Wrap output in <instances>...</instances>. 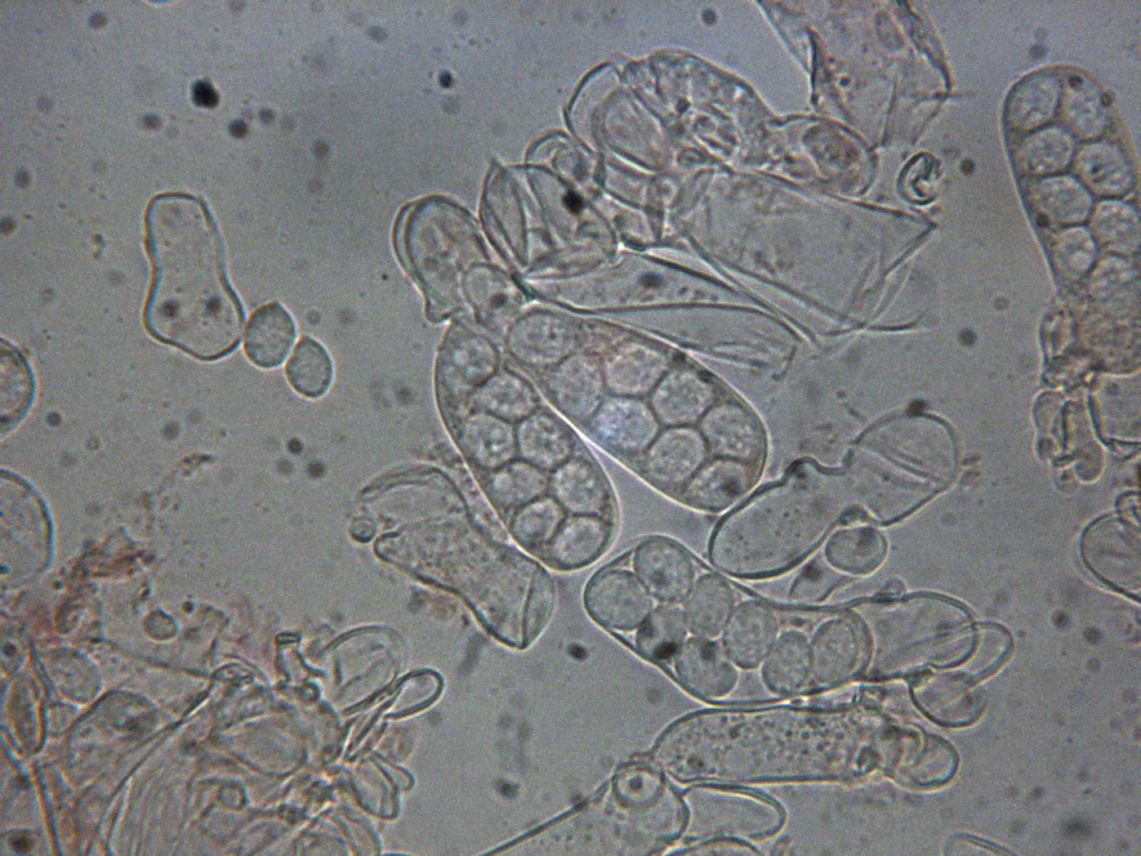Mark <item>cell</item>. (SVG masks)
<instances>
[{
    "instance_id": "5bb4252c",
    "label": "cell",
    "mask_w": 1141,
    "mask_h": 856,
    "mask_svg": "<svg viewBox=\"0 0 1141 856\" xmlns=\"http://www.w3.org/2000/svg\"><path fill=\"white\" fill-rule=\"evenodd\" d=\"M862 652L864 640L857 624L845 617L825 622L810 644L811 671L817 683L831 685L849 678Z\"/></svg>"
},
{
    "instance_id": "60d3db41",
    "label": "cell",
    "mask_w": 1141,
    "mask_h": 856,
    "mask_svg": "<svg viewBox=\"0 0 1141 856\" xmlns=\"http://www.w3.org/2000/svg\"><path fill=\"white\" fill-rule=\"evenodd\" d=\"M934 164L927 158L915 160L904 177V187L915 189V195L926 197L934 187Z\"/></svg>"
},
{
    "instance_id": "d590c367",
    "label": "cell",
    "mask_w": 1141,
    "mask_h": 856,
    "mask_svg": "<svg viewBox=\"0 0 1141 856\" xmlns=\"http://www.w3.org/2000/svg\"><path fill=\"white\" fill-rule=\"evenodd\" d=\"M565 519V509L552 496H542L516 509L510 521L514 538L527 548L546 547Z\"/></svg>"
},
{
    "instance_id": "ba28073f",
    "label": "cell",
    "mask_w": 1141,
    "mask_h": 856,
    "mask_svg": "<svg viewBox=\"0 0 1141 856\" xmlns=\"http://www.w3.org/2000/svg\"><path fill=\"white\" fill-rule=\"evenodd\" d=\"M594 439L622 455L643 454L660 434V421L640 398L611 396L589 419Z\"/></svg>"
},
{
    "instance_id": "e575fe53",
    "label": "cell",
    "mask_w": 1141,
    "mask_h": 856,
    "mask_svg": "<svg viewBox=\"0 0 1141 856\" xmlns=\"http://www.w3.org/2000/svg\"><path fill=\"white\" fill-rule=\"evenodd\" d=\"M462 292L477 313L487 322L509 319L518 305L517 289L490 270L471 269Z\"/></svg>"
},
{
    "instance_id": "3957f363",
    "label": "cell",
    "mask_w": 1141,
    "mask_h": 856,
    "mask_svg": "<svg viewBox=\"0 0 1141 856\" xmlns=\"http://www.w3.org/2000/svg\"><path fill=\"white\" fill-rule=\"evenodd\" d=\"M683 820L682 804L661 775L650 766L633 763L621 769L603 794L546 830L568 835L558 847L577 848L578 854L582 848H586L584 854L591 848L594 854L605 848L607 854L611 839L613 854L616 848L620 854H648L674 838Z\"/></svg>"
},
{
    "instance_id": "6da1fadb",
    "label": "cell",
    "mask_w": 1141,
    "mask_h": 856,
    "mask_svg": "<svg viewBox=\"0 0 1141 856\" xmlns=\"http://www.w3.org/2000/svg\"><path fill=\"white\" fill-rule=\"evenodd\" d=\"M146 227L153 268L147 331L199 360L227 356L238 344L243 311L209 214L195 201L163 198L149 207Z\"/></svg>"
},
{
    "instance_id": "9c48e42d",
    "label": "cell",
    "mask_w": 1141,
    "mask_h": 856,
    "mask_svg": "<svg viewBox=\"0 0 1141 856\" xmlns=\"http://www.w3.org/2000/svg\"><path fill=\"white\" fill-rule=\"evenodd\" d=\"M633 567L647 592L666 603L684 600L693 586L694 566L690 555L665 538L641 543L633 555Z\"/></svg>"
},
{
    "instance_id": "2e32d148",
    "label": "cell",
    "mask_w": 1141,
    "mask_h": 856,
    "mask_svg": "<svg viewBox=\"0 0 1141 856\" xmlns=\"http://www.w3.org/2000/svg\"><path fill=\"white\" fill-rule=\"evenodd\" d=\"M675 673L692 693L716 698L728 693L737 673L721 648L704 638L691 639L676 652Z\"/></svg>"
},
{
    "instance_id": "5b68a950",
    "label": "cell",
    "mask_w": 1141,
    "mask_h": 856,
    "mask_svg": "<svg viewBox=\"0 0 1141 856\" xmlns=\"http://www.w3.org/2000/svg\"><path fill=\"white\" fill-rule=\"evenodd\" d=\"M1086 566L1111 586L1139 595L1141 586L1139 525L1106 516L1088 527L1082 538Z\"/></svg>"
},
{
    "instance_id": "83f0119b",
    "label": "cell",
    "mask_w": 1141,
    "mask_h": 856,
    "mask_svg": "<svg viewBox=\"0 0 1141 856\" xmlns=\"http://www.w3.org/2000/svg\"><path fill=\"white\" fill-rule=\"evenodd\" d=\"M1027 197L1043 221L1073 223L1084 220L1092 207L1091 193L1075 177L1052 175L1034 178Z\"/></svg>"
},
{
    "instance_id": "4fadbf2b",
    "label": "cell",
    "mask_w": 1141,
    "mask_h": 856,
    "mask_svg": "<svg viewBox=\"0 0 1141 856\" xmlns=\"http://www.w3.org/2000/svg\"><path fill=\"white\" fill-rule=\"evenodd\" d=\"M705 442L720 458L754 466L763 454V435L744 408L726 403L710 410L702 420Z\"/></svg>"
},
{
    "instance_id": "ffe728a7",
    "label": "cell",
    "mask_w": 1141,
    "mask_h": 856,
    "mask_svg": "<svg viewBox=\"0 0 1141 856\" xmlns=\"http://www.w3.org/2000/svg\"><path fill=\"white\" fill-rule=\"evenodd\" d=\"M711 391L696 374L686 370L666 372L651 392L650 407L669 427L696 421L711 402Z\"/></svg>"
},
{
    "instance_id": "d4e9b609",
    "label": "cell",
    "mask_w": 1141,
    "mask_h": 856,
    "mask_svg": "<svg viewBox=\"0 0 1141 856\" xmlns=\"http://www.w3.org/2000/svg\"><path fill=\"white\" fill-rule=\"evenodd\" d=\"M1074 136L1061 126L1049 125L1026 134L1014 150L1018 173L1033 178L1057 175L1074 159Z\"/></svg>"
},
{
    "instance_id": "9a60e30c",
    "label": "cell",
    "mask_w": 1141,
    "mask_h": 856,
    "mask_svg": "<svg viewBox=\"0 0 1141 856\" xmlns=\"http://www.w3.org/2000/svg\"><path fill=\"white\" fill-rule=\"evenodd\" d=\"M752 465L719 458L703 464L681 488L682 499L690 506L720 512L740 499L754 484Z\"/></svg>"
},
{
    "instance_id": "d6986e66",
    "label": "cell",
    "mask_w": 1141,
    "mask_h": 856,
    "mask_svg": "<svg viewBox=\"0 0 1141 856\" xmlns=\"http://www.w3.org/2000/svg\"><path fill=\"white\" fill-rule=\"evenodd\" d=\"M777 631L773 611L758 601H748L731 614L725 625V651L739 665L755 667L771 650Z\"/></svg>"
},
{
    "instance_id": "cb8c5ba5",
    "label": "cell",
    "mask_w": 1141,
    "mask_h": 856,
    "mask_svg": "<svg viewBox=\"0 0 1141 856\" xmlns=\"http://www.w3.org/2000/svg\"><path fill=\"white\" fill-rule=\"evenodd\" d=\"M516 440L520 458L543 470H554L570 459L574 451L569 431L543 411H535L518 422Z\"/></svg>"
},
{
    "instance_id": "f1b7e54d",
    "label": "cell",
    "mask_w": 1141,
    "mask_h": 856,
    "mask_svg": "<svg viewBox=\"0 0 1141 856\" xmlns=\"http://www.w3.org/2000/svg\"><path fill=\"white\" fill-rule=\"evenodd\" d=\"M687 628L701 638H713L726 625L734 604L729 584L715 574L701 576L685 597Z\"/></svg>"
},
{
    "instance_id": "4dcf8cb0",
    "label": "cell",
    "mask_w": 1141,
    "mask_h": 856,
    "mask_svg": "<svg viewBox=\"0 0 1141 856\" xmlns=\"http://www.w3.org/2000/svg\"><path fill=\"white\" fill-rule=\"evenodd\" d=\"M886 552V539L877 529L855 526L831 535L825 556L832 567L860 575L876 570L882 563Z\"/></svg>"
},
{
    "instance_id": "1f68e13d",
    "label": "cell",
    "mask_w": 1141,
    "mask_h": 856,
    "mask_svg": "<svg viewBox=\"0 0 1141 856\" xmlns=\"http://www.w3.org/2000/svg\"><path fill=\"white\" fill-rule=\"evenodd\" d=\"M548 488L545 470L524 459H514L493 470L487 484L490 498L503 509H517L544 496Z\"/></svg>"
},
{
    "instance_id": "836d02e7",
    "label": "cell",
    "mask_w": 1141,
    "mask_h": 856,
    "mask_svg": "<svg viewBox=\"0 0 1141 856\" xmlns=\"http://www.w3.org/2000/svg\"><path fill=\"white\" fill-rule=\"evenodd\" d=\"M684 613L673 606H659L638 626L636 648L651 661H663L674 655L682 646L686 634Z\"/></svg>"
},
{
    "instance_id": "f35d334b",
    "label": "cell",
    "mask_w": 1141,
    "mask_h": 856,
    "mask_svg": "<svg viewBox=\"0 0 1141 856\" xmlns=\"http://www.w3.org/2000/svg\"><path fill=\"white\" fill-rule=\"evenodd\" d=\"M840 577L823 562H810L797 576L790 592L798 602H817L828 595Z\"/></svg>"
},
{
    "instance_id": "ab89813d",
    "label": "cell",
    "mask_w": 1141,
    "mask_h": 856,
    "mask_svg": "<svg viewBox=\"0 0 1141 856\" xmlns=\"http://www.w3.org/2000/svg\"><path fill=\"white\" fill-rule=\"evenodd\" d=\"M1137 225L1132 207L1115 200L1102 202L1095 214V226L1109 242H1133Z\"/></svg>"
},
{
    "instance_id": "f546056e",
    "label": "cell",
    "mask_w": 1141,
    "mask_h": 856,
    "mask_svg": "<svg viewBox=\"0 0 1141 856\" xmlns=\"http://www.w3.org/2000/svg\"><path fill=\"white\" fill-rule=\"evenodd\" d=\"M1059 110L1074 138L1088 142L1102 136L1109 123L1105 96L1092 81L1080 77L1071 78L1062 88Z\"/></svg>"
},
{
    "instance_id": "603a6c76",
    "label": "cell",
    "mask_w": 1141,
    "mask_h": 856,
    "mask_svg": "<svg viewBox=\"0 0 1141 856\" xmlns=\"http://www.w3.org/2000/svg\"><path fill=\"white\" fill-rule=\"evenodd\" d=\"M460 438L468 456L491 471L514 460L518 454L513 424L482 410L465 418Z\"/></svg>"
},
{
    "instance_id": "7402d4cb",
    "label": "cell",
    "mask_w": 1141,
    "mask_h": 856,
    "mask_svg": "<svg viewBox=\"0 0 1141 856\" xmlns=\"http://www.w3.org/2000/svg\"><path fill=\"white\" fill-rule=\"evenodd\" d=\"M609 535L611 527L599 515H573L563 521L545 551L559 568L575 570L594 562Z\"/></svg>"
},
{
    "instance_id": "4316f807",
    "label": "cell",
    "mask_w": 1141,
    "mask_h": 856,
    "mask_svg": "<svg viewBox=\"0 0 1141 856\" xmlns=\"http://www.w3.org/2000/svg\"><path fill=\"white\" fill-rule=\"evenodd\" d=\"M294 338L291 315L281 304L272 302L252 314L246 329L245 352L256 366L274 368L284 360Z\"/></svg>"
},
{
    "instance_id": "74e56055",
    "label": "cell",
    "mask_w": 1141,
    "mask_h": 856,
    "mask_svg": "<svg viewBox=\"0 0 1141 856\" xmlns=\"http://www.w3.org/2000/svg\"><path fill=\"white\" fill-rule=\"evenodd\" d=\"M292 387L306 397H319L329 388L332 362L325 349L311 338H303L286 366Z\"/></svg>"
},
{
    "instance_id": "8fae6325",
    "label": "cell",
    "mask_w": 1141,
    "mask_h": 856,
    "mask_svg": "<svg viewBox=\"0 0 1141 856\" xmlns=\"http://www.w3.org/2000/svg\"><path fill=\"white\" fill-rule=\"evenodd\" d=\"M706 451V442L698 431L670 427L643 453L642 469L660 487L682 488L704 464Z\"/></svg>"
},
{
    "instance_id": "b9f144b4",
    "label": "cell",
    "mask_w": 1141,
    "mask_h": 856,
    "mask_svg": "<svg viewBox=\"0 0 1141 856\" xmlns=\"http://www.w3.org/2000/svg\"><path fill=\"white\" fill-rule=\"evenodd\" d=\"M193 94L195 101L201 106L212 107L216 104L217 96L214 89L207 82H197L194 86Z\"/></svg>"
},
{
    "instance_id": "e0dca14e",
    "label": "cell",
    "mask_w": 1141,
    "mask_h": 856,
    "mask_svg": "<svg viewBox=\"0 0 1141 856\" xmlns=\"http://www.w3.org/2000/svg\"><path fill=\"white\" fill-rule=\"evenodd\" d=\"M1062 84L1051 72H1036L1021 80L1010 93L1004 113L1006 128L1030 134L1049 126L1060 107Z\"/></svg>"
},
{
    "instance_id": "277c9868",
    "label": "cell",
    "mask_w": 1141,
    "mask_h": 856,
    "mask_svg": "<svg viewBox=\"0 0 1141 856\" xmlns=\"http://www.w3.org/2000/svg\"><path fill=\"white\" fill-rule=\"evenodd\" d=\"M465 223L448 202L426 197L404 208L396 226L398 254L422 290L427 315L433 321L443 319L456 304V276L467 241Z\"/></svg>"
},
{
    "instance_id": "d6a6232c",
    "label": "cell",
    "mask_w": 1141,
    "mask_h": 856,
    "mask_svg": "<svg viewBox=\"0 0 1141 856\" xmlns=\"http://www.w3.org/2000/svg\"><path fill=\"white\" fill-rule=\"evenodd\" d=\"M810 672V645L803 635L788 632L769 651L763 675L772 690L790 693L806 682Z\"/></svg>"
},
{
    "instance_id": "30bf717a",
    "label": "cell",
    "mask_w": 1141,
    "mask_h": 856,
    "mask_svg": "<svg viewBox=\"0 0 1141 856\" xmlns=\"http://www.w3.org/2000/svg\"><path fill=\"white\" fill-rule=\"evenodd\" d=\"M546 387L564 415L578 421L589 420L605 399L602 363L589 354L575 352L550 368Z\"/></svg>"
},
{
    "instance_id": "8992f818",
    "label": "cell",
    "mask_w": 1141,
    "mask_h": 856,
    "mask_svg": "<svg viewBox=\"0 0 1141 856\" xmlns=\"http://www.w3.org/2000/svg\"><path fill=\"white\" fill-rule=\"evenodd\" d=\"M584 603L597 623L618 631L638 628L653 610L652 595L642 582L622 568L596 574L585 588Z\"/></svg>"
},
{
    "instance_id": "7c38bea8",
    "label": "cell",
    "mask_w": 1141,
    "mask_h": 856,
    "mask_svg": "<svg viewBox=\"0 0 1141 856\" xmlns=\"http://www.w3.org/2000/svg\"><path fill=\"white\" fill-rule=\"evenodd\" d=\"M606 390L614 396L640 398L651 393L667 370V358L657 348L638 340L615 346L604 358Z\"/></svg>"
},
{
    "instance_id": "8d00e7d4",
    "label": "cell",
    "mask_w": 1141,
    "mask_h": 856,
    "mask_svg": "<svg viewBox=\"0 0 1141 856\" xmlns=\"http://www.w3.org/2000/svg\"><path fill=\"white\" fill-rule=\"evenodd\" d=\"M2 426H12L28 409L33 396V377L23 356L2 340L1 348Z\"/></svg>"
},
{
    "instance_id": "44dd1931",
    "label": "cell",
    "mask_w": 1141,
    "mask_h": 856,
    "mask_svg": "<svg viewBox=\"0 0 1141 856\" xmlns=\"http://www.w3.org/2000/svg\"><path fill=\"white\" fill-rule=\"evenodd\" d=\"M553 497L573 515H601L609 503L606 483L596 467L584 458H570L553 470Z\"/></svg>"
},
{
    "instance_id": "484cf974",
    "label": "cell",
    "mask_w": 1141,
    "mask_h": 856,
    "mask_svg": "<svg viewBox=\"0 0 1141 856\" xmlns=\"http://www.w3.org/2000/svg\"><path fill=\"white\" fill-rule=\"evenodd\" d=\"M468 393L479 410L511 424L524 420L537 411L538 407V397L534 388L525 379L509 371H496L465 393L440 398L454 399Z\"/></svg>"
},
{
    "instance_id": "ac0fdd59",
    "label": "cell",
    "mask_w": 1141,
    "mask_h": 856,
    "mask_svg": "<svg viewBox=\"0 0 1141 856\" xmlns=\"http://www.w3.org/2000/svg\"><path fill=\"white\" fill-rule=\"evenodd\" d=\"M1074 168L1084 187L1102 197H1121L1134 186L1132 164L1120 146L1092 140L1076 148Z\"/></svg>"
},
{
    "instance_id": "7a4b0ae2",
    "label": "cell",
    "mask_w": 1141,
    "mask_h": 856,
    "mask_svg": "<svg viewBox=\"0 0 1141 856\" xmlns=\"http://www.w3.org/2000/svg\"><path fill=\"white\" fill-rule=\"evenodd\" d=\"M848 499L846 480L800 466L725 516L712 536L710 560L738 577L781 573L822 542L843 518Z\"/></svg>"
},
{
    "instance_id": "52a82bcc",
    "label": "cell",
    "mask_w": 1141,
    "mask_h": 856,
    "mask_svg": "<svg viewBox=\"0 0 1141 856\" xmlns=\"http://www.w3.org/2000/svg\"><path fill=\"white\" fill-rule=\"evenodd\" d=\"M577 327L567 318L547 311L528 313L508 329L510 354L530 367L553 368L577 352Z\"/></svg>"
}]
</instances>
